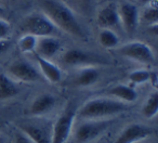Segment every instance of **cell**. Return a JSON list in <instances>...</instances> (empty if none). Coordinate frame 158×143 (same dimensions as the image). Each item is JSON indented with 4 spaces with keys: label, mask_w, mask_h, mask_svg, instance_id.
<instances>
[{
    "label": "cell",
    "mask_w": 158,
    "mask_h": 143,
    "mask_svg": "<svg viewBox=\"0 0 158 143\" xmlns=\"http://www.w3.org/2000/svg\"><path fill=\"white\" fill-rule=\"evenodd\" d=\"M10 40L9 39H2L0 40V54H2V53H5L6 51L9 49L10 47Z\"/></svg>",
    "instance_id": "484cf974"
},
{
    "label": "cell",
    "mask_w": 158,
    "mask_h": 143,
    "mask_svg": "<svg viewBox=\"0 0 158 143\" xmlns=\"http://www.w3.org/2000/svg\"><path fill=\"white\" fill-rule=\"evenodd\" d=\"M74 108L67 107L56 119L52 127V143H65L72 133L75 120Z\"/></svg>",
    "instance_id": "5b68a950"
},
{
    "label": "cell",
    "mask_w": 158,
    "mask_h": 143,
    "mask_svg": "<svg viewBox=\"0 0 158 143\" xmlns=\"http://www.w3.org/2000/svg\"><path fill=\"white\" fill-rule=\"evenodd\" d=\"M63 62L68 66H79L82 64L93 63L95 62V57H93V54L85 52L82 50L70 49L64 53Z\"/></svg>",
    "instance_id": "9a60e30c"
},
{
    "label": "cell",
    "mask_w": 158,
    "mask_h": 143,
    "mask_svg": "<svg viewBox=\"0 0 158 143\" xmlns=\"http://www.w3.org/2000/svg\"><path fill=\"white\" fill-rule=\"evenodd\" d=\"M2 127H3V123H2L1 120H0V129H1Z\"/></svg>",
    "instance_id": "f1b7e54d"
},
{
    "label": "cell",
    "mask_w": 158,
    "mask_h": 143,
    "mask_svg": "<svg viewBox=\"0 0 158 143\" xmlns=\"http://www.w3.org/2000/svg\"><path fill=\"white\" fill-rule=\"evenodd\" d=\"M21 132L27 136L34 143H52V129L36 124H21L19 125Z\"/></svg>",
    "instance_id": "30bf717a"
},
{
    "label": "cell",
    "mask_w": 158,
    "mask_h": 143,
    "mask_svg": "<svg viewBox=\"0 0 158 143\" xmlns=\"http://www.w3.org/2000/svg\"><path fill=\"white\" fill-rule=\"evenodd\" d=\"M149 82H151L152 86L154 87V88H156L158 85V76L157 74L155 73V72H151V76H149Z\"/></svg>",
    "instance_id": "4316f807"
},
{
    "label": "cell",
    "mask_w": 158,
    "mask_h": 143,
    "mask_svg": "<svg viewBox=\"0 0 158 143\" xmlns=\"http://www.w3.org/2000/svg\"><path fill=\"white\" fill-rule=\"evenodd\" d=\"M3 11H5V10H3V8L1 7V6H0V15H1V14L3 13Z\"/></svg>",
    "instance_id": "83f0119b"
},
{
    "label": "cell",
    "mask_w": 158,
    "mask_h": 143,
    "mask_svg": "<svg viewBox=\"0 0 158 143\" xmlns=\"http://www.w3.org/2000/svg\"><path fill=\"white\" fill-rule=\"evenodd\" d=\"M142 19L144 22L151 25H157L158 24V10L154 6H149L147 9L144 10L142 14Z\"/></svg>",
    "instance_id": "603a6c76"
},
{
    "label": "cell",
    "mask_w": 158,
    "mask_h": 143,
    "mask_svg": "<svg viewBox=\"0 0 158 143\" xmlns=\"http://www.w3.org/2000/svg\"><path fill=\"white\" fill-rule=\"evenodd\" d=\"M129 106L127 103L115 99H104L98 98L87 101L80 107L78 114L84 119L88 120H100V119L107 118L114 115L120 114L128 111Z\"/></svg>",
    "instance_id": "7a4b0ae2"
},
{
    "label": "cell",
    "mask_w": 158,
    "mask_h": 143,
    "mask_svg": "<svg viewBox=\"0 0 158 143\" xmlns=\"http://www.w3.org/2000/svg\"><path fill=\"white\" fill-rule=\"evenodd\" d=\"M100 78V72L94 66H86L79 70L75 77V84L79 87H89Z\"/></svg>",
    "instance_id": "e0dca14e"
},
{
    "label": "cell",
    "mask_w": 158,
    "mask_h": 143,
    "mask_svg": "<svg viewBox=\"0 0 158 143\" xmlns=\"http://www.w3.org/2000/svg\"><path fill=\"white\" fill-rule=\"evenodd\" d=\"M155 133V129L140 124H131L123 129L115 143H138Z\"/></svg>",
    "instance_id": "52a82bcc"
},
{
    "label": "cell",
    "mask_w": 158,
    "mask_h": 143,
    "mask_svg": "<svg viewBox=\"0 0 158 143\" xmlns=\"http://www.w3.org/2000/svg\"><path fill=\"white\" fill-rule=\"evenodd\" d=\"M110 125L112 120L110 119L89 120L84 123L75 131V140L78 143H88L103 133Z\"/></svg>",
    "instance_id": "8992f818"
},
{
    "label": "cell",
    "mask_w": 158,
    "mask_h": 143,
    "mask_svg": "<svg viewBox=\"0 0 158 143\" xmlns=\"http://www.w3.org/2000/svg\"><path fill=\"white\" fill-rule=\"evenodd\" d=\"M0 143H3V138H2V137H0Z\"/></svg>",
    "instance_id": "f546056e"
},
{
    "label": "cell",
    "mask_w": 158,
    "mask_h": 143,
    "mask_svg": "<svg viewBox=\"0 0 158 143\" xmlns=\"http://www.w3.org/2000/svg\"><path fill=\"white\" fill-rule=\"evenodd\" d=\"M56 104V99L50 93H42L36 97L29 108V113L34 116H41L48 114L50 111L54 108Z\"/></svg>",
    "instance_id": "7c38bea8"
},
{
    "label": "cell",
    "mask_w": 158,
    "mask_h": 143,
    "mask_svg": "<svg viewBox=\"0 0 158 143\" xmlns=\"http://www.w3.org/2000/svg\"><path fill=\"white\" fill-rule=\"evenodd\" d=\"M158 112V92L154 91L148 95L146 102L144 103L142 108V114L145 118L151 119L157 115Z\"/></svg>",
    "instance_id": "ffe728a7"
},
{
    "label": "cell",
    "mask_w": 158,
    "mask_h": 143,
    "mask_svg": "<svg viewBox=\"0 0 158 143\" xmlns=\"http://www.w3.org/2000/svg\"><path fill=\"white\" fill-rule=\"evenodd\" d=\"M42 13L54 24L56 28L76 38H86V33L78 22L74 11L62 0H39Z\"/></svg>",
    "instance_id": "6da1fadb"
},
{
    "label": "cell",
    "mask_w": 158,
    "mask_h": 143,
    "mask_svg": "<svg viewBox=\"0 0 158 143\" xmlns=\"http://www.w3.org/2000/svg\"><path fill=\"white\" fill-rule=\"evenodd\" d=\"M9 74L15 79L23 82H34L40 79V75L35 67L28 62H13L8 68Z\"/></svg>",
    "instance_id": "ba28073f"
},
{
    "label": "cell",
    "mask_w": 158,
    "mask_h": 143,
    "mask_svg": "<svg viewBox=\"0 0 158 143\" xmlns=\"http://www.w3.org/2000/svg\"><path fill=\"white\" fill-rule=\"evenodd\" d=\"M149 76H151V72L147 69H144V68H141V69H135L133 72L129 74L128 78L131 82L133 84H144V82H148Z\"/></svg>",
    "instance_id": "7402d4cb"
},
{
    "label": "cell",
    "mask_w": 158,
    "mask_h": 143,
    "mask_svg": "<svg viewBox=\"0 0 158 143\" xmlns=\"http://www.w3.org/2000/svg\"><path fill=\"white\" fill-rule=\"evenodd\" d=\"M20 28L22 34H29L37 38L52 36L57 29L42 12L31 13L26 16L23 20Z\"/></svg>",
    "instance_id": "3957f363"
},
{
    "label": "cell",
    "mask_w": 158,
    "mask_h": 143,
    "mask_svg": "<svg viewBox=\"0 0 158 143\" xmlns=\"http://www.w3.org/2000/svg\"><path fill=\"white\" fill-rule=\"evenodd\" d=\"M36 61L39 66L40 70H41L42 75L51 82V84H57L61 82L62 79V70L60 67L51 62L50 60L44 59V57H38L36 55Z\"/></svg>",
    "instance_id": "5bb4252c"
},
{
    "label": "cell",
    "mask_w": 158,
    "mask_h": 143,
    "mask_svg": "<svg viewBox=\"0 0 158 143\" xmlns=\"http://www.w3.org/2000/svg\"><path fill=\"white\" fill-rule=\"evenodd\" d=\"M97 21L99 26L102 27V28L112 29L114 27H117L120 23L118 10L116 9V7L112 5L106 6L99 11Z\"/></svg>",
    "instance_id": "4fadbf2b"
},
{
    "label": "cell",
    "mask_w": 158,
    "mask_h": 143,
    "mask_svg": "<svg viewBox=\"0 0 158 143\" xmlns=\"http://www.w3.org/2000/svg\"><path fill=\"white\" fill-rule=\"evenodd\" d=\"M14 143H34L23 132H18L14 137Z\"/></svg>",
    "instance_id": "d4e9b609"
},
{
    "label": "cell",
    "mask_w": 158,
    "mask_h": 143,
    "mask_svg": "<svg viewBox=\"0 0 158 143\" xmlns=\"http://www.w3.org/2000/svg\"><path fill=\"white\" fill-rule=\"evenodd\" d=\"M36 44H37V37L29 34H23L18 41L19 50L24 54L35 52Z\"/></svg>",
    "instance_id": "44dd1931"
},
{
    "label": "cell",
    "mask_w": 158,
    "mask_h": 143,
    "mask_svg": "<svg viewBox=\"0 0 158 143\" xmlns=\"http://www.w3.org/2000/svg\"><path fill=\"white\" fill-rule=\"evenodd\" d=\"M118 14L119 20L123 23V26L125 31L127 32V34L133 35L135 33L136 28H138L139 19H140L138 7L133 3L123 2L119 7Z\"/></svg>",
    "instance_id": "9c48e42d"
},
{
    "label": "cell",
    "mask_w": 158,
    "mask_h": 143,
    "mask_svg": "<svg viewBox=\"0 0 158 143\" xmlns=\"http://www.w3.org/2000/svg\"><path fill=\"white\" fill-rule=\"evenodd\" d=\"M19 93L15 82L6 74L0 73V101L11 99Z\"/></svg>",
    "instance_id": "ac0fdd59"
},
{
    "label": "cell",
    "mask_w": 158,
    "mask_h": 143,
    "mask_svg": "<svg viewBox=\"0 0 158 143\" xmlns=\"http://www.w3.org/2000/svg\"><path fill=\"white\" fill-rule=\"evenodd\" d=\"M61 49V41L53 36H46V37L37 38L35 52L38 57L50 60L53 57L59 50Z\"/></svg>",
    "instance_id": "8fae6325"
},
{
    "label": "cell",
    "mask_w": 158,
    "mask_h": 143,
    "mask_svg": "<svg viewBox=\"0 0 158 143\" xmlns=\"http://www.w3.org/2000/svg\"><path fill=\"white\" fill-rule=\"evenodd\" d=\"M117 52L125 57L138 63L153 65L156 62V57L153 49L143 41H131L117 49Z\"/></svg>",
    "instance_id": "277c9868"
},
{
    "label": "cell",
    "mask_w": 158,
    "mask_h": 143,
    "mask_svg": "<svg viewBox=\"0 0 158 143\" xmlns=\"http://www.w3.org/2000/svg\"><path fill=\"white\" fill-rule=\"evenodd\" d=\"M118 35L113 29L102 28L99 33V42L105 49H114L119 44Z\"/></svg>",
    "instance_id": "d6986e66"
},
{
    "label": "cell",
    "mask_w": 158,
    "mask_h": 143,
    "mask_svg": "<svg viewBox=\"0 0 158 143\" xmlns=\"http://www.w3.org/2000/svg\"><path fill=\"white\" fill-rule=\"evenodd\" d=\"M107 95H110L113 98H117L118 101H121L123 103H131V102L136 101L138 99V92L135 89L121 84L112 87L107 91Z\"/></svg>",
    "instance_id": "2e32d148"
},
{
    "label": "cell",
    "mask_w": 158,
    "mask_h": 143,
    "mask_svg": "<svg viewBox=\"0 0 158 143\" xmlns=\"http://www.w3.org/2000/svg\"><path fill=\"white\" fill-rule=\"evenodd\" d=\"M10 33H11V25L5 19L0 18V40L9 39Z\"/></svg>",
    "instance_id": "cb8c5ba5"
}]
</instances>
